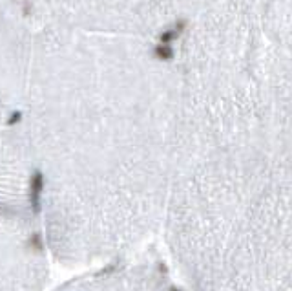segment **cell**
I'll return each mask as SVG.
<instances>
[{"label":"cell","mask_w":292,"mask_h":291,"mask_svg":"<svg viewBox=\"0 0 292 291\" xmlns=\"http://www.w3.org/2000/svg\"><path fill=\"white\" fill-rule=\"evenodd\" d=\"M42 191H44V174H42L41 170H35L30 178V205H31L33 214H39V212H41Z\"/></svg>","instance_id":"6da1fadb"},{"label":"cell","mask_w":292,"mask_h":291,"mask_svg":"<svg viewBox=\"0 0 292 291\" xmlns=\"http://www.w3.org/2000/svg\"><path fill=\"white\" fill-rule=\"evenodd\" d=\"M185 22L183 20H179L177 24L173 26V28H170V30H167V31H163L161 33V37H159V43L161 44H170V43H173L175 39H179V35L183 33V30H185Z\"/></svg>","instance_id":"7a4b0ae2"},{"label":"cell","mask_w":292,"mask_h":291,"mask_svg":"<svg viewBox=\"0 0 292 291\" xmlns=\"http://www.w3.org/2000/svg\"><path fill=\"white\" fill-rule=\"evenodd\" d=\"M154 55L159 59V61H172V57H173V49L170 44H157L154 48Z\"/></svg>","instance_id":"3957f363"},{"label":"cell","mask_w":292,"mask_h":291,"mask_svg":"<svg viewBox=\"0 0 292 291\" xmlns=\"http://www.w3.org/2000/svg\"><path fill=\"white\" fill-rule=\"evenodd\" d=\"M30 245L33 249H35V251H42V249H44V243H42V238H41V235H31V238H30Z\"/></svg>","instance_id":"277c9868"},{"label":"cell","mask_w":292,"mask_h":291,"mask_svg":"<svg viewBox=\"0 0 292 291\" xmlns=\"http://www.w3.org/2000/svg\"><path fill=\"white\" fill-rule=\"evenodd\" d=\"M20 117H22V114H20V112H15V114L11 115V117H9V125H15V123H18L20 121Z\"/></svg>","instance_id":"5b68a950"},{"label":"cell","mask_w":292,"mask_h":291,"mask_svg":"<svg viewBox=\"0 0 292 291\" xmlns=\"http://www.w3.org/2000/svg\"><path fill=\"white\" fill-rule=\"evenodd\" d=\"M170 291H181V290H177V288H170Z\"/></svg>","instance_id":"8992f818"}]
</instances>
